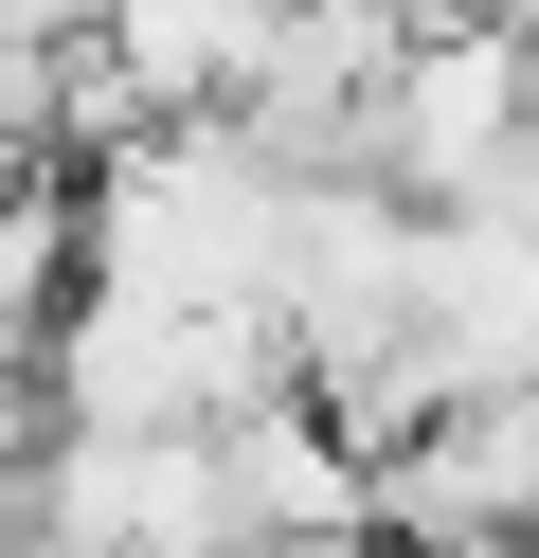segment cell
<instances>
[{
    "label": "cell",
    "instance_id": "6da1fadb",
    "mask_svg": "<svg viewBox=\"0 0 539 558\" xmlns=\"http://www.w3.org/2000/svg\"><path fill=\"white\" fill-rule=\"evenodd\" d=\"M522 145H539V19H503V0H414V54H395V90H378L359 181H395L414 217H467Z\"/></svg>",
    "mask_w": 539,
    "mask_h": 558
},
{
    "label": "cell",
    "instance_id": "7a4b0ae2",
    "mask_svg": "<svg viewBox=\"0 0 539 558\" xmlns=\"http://www.w3.org/2000/svg\"><path fill=\"white\" fill-rule=\"evenodd\" d=\"M395 558H539V397H467L450 433L395 450Z\"/></svg>",
    "mask_w": 539,
    "mask_h": 558
},
{
    "label": "cell",
    "instance_id": "3957f363",
    "mask_svg": "<svg viewBox=\"0 0 539 558\" xmlns=\"http://www.w3.org/2000/svg\"><path fill=\"white\" fill-rule=\"evenodd\" d=\"M234 522L252 541H378V505H395V469L342 433V414H306V397H270V414H234Z\"/></svg>",
    "mask_w": 539,
    "mask_h": 558
},
{
    "label": "cell",
    "instance_id": "277c9868",
    "mask_svg": "<svg viewBox=\"0 0 539 558\" xmlns=\"http://www.w3.org/2000/svg\"><path fill=\"white\" fill-rule=\"evenodd\" d=\"M234 558H395V541H234Z\"/></svg>",
    "mask_w": 539,
    "mask_h": 558
}]
</instances>
